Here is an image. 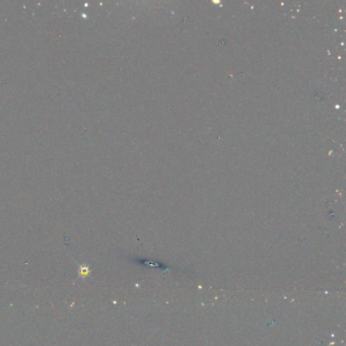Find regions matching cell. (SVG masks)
Wrapping results in <instances>:
<instances>
[{
  "label": "cell",
  "instance_id": "obj_1",
  "mask_svg": "<svg viewBox=\"0 0 346 346\" xmlns=\"http://www.w3.org/2000/svg\"><path fill=\"white\" fill-rule=\"evenodd\" d=\"M90 274H91V269L88 265H86V264H79L78 265V277H77V279L81 278V279L85 280Z\"/></svg>",
  "mask_w": 346,
  "mask_h": 346
}]
</instances>
